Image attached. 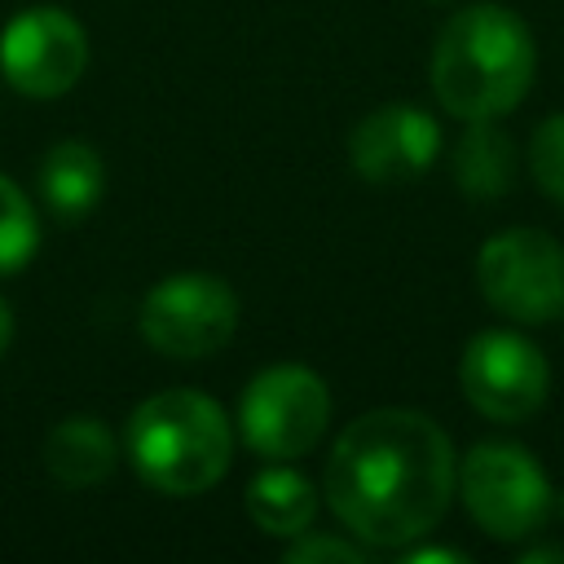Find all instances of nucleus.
Listing matches in <instances>:
<instances>
[{
	"instance_id": "nucleus-1",
	"label": "nucleus",
	"mask_w": 564,
	"mask_h": 564,
	"mask_svg": "<svg viewBox=\"0 0 564 564\" xmlns=\"http://www.w3.org/2000/svg\"><path fill=\"white\" fill-rule=\"evenodd\" d=\"M458 480L449 436L419 410L352 419L326 458V502L366 546H410L449 511Z\"/></svg>"
},
{
	"instance_id": "nucleus-2",
	"label": "nucleus",
	"mask_w": 564,
	"mask_h": 564,
	"mask_svg": "<svg viewBox=\"0 0 564 564\" xmlns=\"http://www.w3.org/2000/svg\"><path fill=\"white\" fill-rule=\"evenodd\" d=\"M538 48L520 13L502 4L458 9L432 48V93L454 119H502L533 84Z\"/></svg>"
},
{
	"instance_id": "nucleus-3",
	"label": "nucleus",
	"mask_w": 564,
	"mask_h": 564,
	"mask_svg": "<svg viewBox=\"0 0 564 564\" xmlns=\"http://www.w3.org/2000/svg\"><path fill=\"white\" fill-rule=\"evenodd\" d=\"M128 458L150 489L172 498H194L229 471L234 427L212 397L189 388H167L132 410Z\"/></svg>"
},
{
	"instance_id": "nucleus-4",
	"label": "nucleus",
	"mask_w": 564,
	"mask_h": 564,
	"mask_svg": "<svg viewBox=\"0 0 564 564\" xmlns=\"http://www.w3.org/2000/svg\"><path fill=\"white\" fill-rule=\"evenodd\" d=\"M454 485L471 520L498 542L533 538L551 520V480L524 445L511 441L471 445L458 463Z\"/></svg>"
},
{
	"instance_id": "nucleus-5",
	"label": "nucleus",
	"mask_w": 564,
	"mask_h": 564,
	"mask_svg": "<svg viewBox=\"0 0 564 564\" xmlns=\"http://www.w3.org/2000/svg\"><path fill=\"white\" fill-rule=\"evenodd\" d=\"M330 423V392L308 366H269L260 370L238 401L242 441L273 463L308 454Z\"/></svg>"
},
{
	"instance_id": "nucleus-6",
	"label": "nucleus",
	"mask_w": 564,
	"mask_h": 564,
	"mask_svg": "<svg viewBox=\"0 0 564 564\" xmlns=\"http://www.w3.org/2000/svg\"><path fill=\"white\" fill-rule=\"evenodd\" d=\"M476 286L511 322L564 317V247L542 229H502L476 256Z\"/></svg>"
},
{
	"instance_id": "nucleus-7",
	"label": "nucleus",
	"mask_w": 564,
	"mask_h": 564,
	"mask_svg": "<svg viewBox=\"0 0 564 564\" xmlns=\"http://www.w3.org/2000/svg\"><path fill=\"white\" fill-rule=\"evenodd\" d=\"M141 339L181 361L220 352L238 326V295L216 273H172L141 300Z\"/></svg>"
},
{
	"instance_id": "nucleus-8",
	"label": "nucleus",
	"mask_w": 564,
	"mask_h": 564,
	"mask_svg": "<svg viewBox=\"0 0 564 564\" xmlns=\"http://www.w3.org/2000/svg\"><path fill=\"white\" fill-rule=\"evenodd\" d=\"M463 397L494 423H520L546 405L551 366L516 330H480L467 339L458 361Z\"/></svg>"
},
{
	"instance_id": "nucleus-9",
	"label": "nucleus",
	"mask_w": 564,
	"mask_h": 564,
	"mask_svg": "<svg viewBox=\"0 0 564 564\" xmlns=\"http://www.w3.org/2000/svg\"><path fill=\"white\" fill-rule=\"evenodd\" d=\"M88 66V35L66 9H22L0 31V70L22 97H62Z\"/></svg>"
},
{
	"instance_id": "nucleus-10",
	"label": "nucleus",
	"mask_w": 564,
	"mask_h": 564,
	"mask_svg": "<svg viewBox=\"0 0 564 564\" xmlns=\"http://www.w3.org/2000/svg\"><path fill=\"white\" fill-rule=\"evenodd\" d=\"M436 150H441L436 119L410 101H388L370 110L348 137V159L370 185H401L423 176Z\"/></svg>"
},
{
	"instance_id": "nucleus-11",
	"label": "nucleus",
	"mask_w": 564,
	"mask_h": 564,
	"mask_svg": "<svg viewBox=\"0 0 564 564\" xmlns=\"http://www.w3.org/2000/svg\"><path fill=\"white\" fill-rule=\"evenodd\" d=\"M40 198L57 220H79L97 207L106 189V163L88 141H57L44 150L35 172Z\"/></svg>"
},
{
	"instance_id": "nucleus-12",
	"label": "nucleus",
	"mask_w": 564,
	"mask_h": 564,
	"mask_svg": "<svg viewBox=\"0 0 564 564\" xmlns=\"http://www.w3.org/2000/svg\"><path fill=\"white\" fill-rule=\"evenodd\" d=\"M44 467L66 489H93L115 471V441L101 419L70 414L44 436Z\"/></svg>"
},
{
	"instance_id": "nucleus-13",
	"label": "nucleus",
	"mask_w": 564,
	"mask_h": 564,
	"mask_svg": "<svg viewBox=\"0 0 564 564\" xmlns=\"http://www.w3.org/2000/svg\"><path fill=\"white\" fill-rule=\"evenodd\" d=\"M247 516L273 538H300L317 516V489L286 463H269L247 485Z\"/></svg>"
},
{
	"instance_id": "nucleus-14",
	"label": "nucleus",
	"mask_w": 564,
	"mask_h": 564,
	"mask_svg": "<svg viewBox=\"0 0 564 564\" xmlns=\"http://www.w3.org/2000/svg\"><path fill=\"white\" fill-rule=\"evenodd\" d=\"M454 181L467 198H498L516 181V145L494 119H471L454 145Z\"/></svg>"
},
{
	"instance_id": "nucleus-15",
	"label": "nucleus",
	"mask_w": 564,
	"mask_h": 564,
	"mask_svg": "<svg viewBox=\"0 0 564 564\" xmlns=\"http://www.w3.org/2000/svg\"><path fill=\"white\" fill-rule=\"evenodd\" d=\"M35 242H40V220L31 198L9 176H0V273L22 269L35 256Z\"/></svg>"
},
{
	"instance_id": "nucleus-16",
	"label": "nucleus",
	"mask_w": 564,
	"mask_h": 564,
	"mask_svg": "<svg viewBox=\"0 0 564 564\" xmlns=\"http://www.w3.org/2000/svg\"><path fill=\"white\" fill-rule=\"evenodd\" d=\"M529 167H533L538 189L564 207V115H551V119H542L533 128Z\"/></svg>"
},
{
	"instance_id": "nucleus-17",
	"label": "nucleus",
	"mask_w": 564,
	"mask_h": 564,
	"mask_svg": "<svg viewBox=\"0 0 564 564\" xmlns=\"http://www.w3.org/2000/svg\"><path fill=\"white\" fill-rule=\"evenodd\" d=\"M286 560H291V564H322V560H335V564H366V551L352 546V542H339V538H300L295 546H286Z\"/></svg>"
},
{
	"instance_id": "nucleus-18",
	"label": "nucleus",
	"mask_w": 564,
	"mask_h": 564,
	"mask_svg": "<svg viewBox=\"0 0 564 564\" xmlns=\"http://www.w3.org/2000/svg\"><path fill=\"white\" fill-rule=\"evenodd\" d=\"M405 560H410V564H427V560H449V564H463V551H436V546H427V551H410Z\"/></svg>"
},
{
	"instance_id": "nucleus-19",
	"label": "nucleus",
	"mask_w": 564,
	"mask_h": 564,
	"mask_svg": "<svg viewBox=\"0 0 564 564\" xmlns=\"http://www.w3.org/2000/svg\"><path fill=\"white\" fill-rule=\"evenodd\" d=\"M9 339H13V313H9V304L0 300V357H4V348H9Z\"/></svg>"
}]
</instances>
